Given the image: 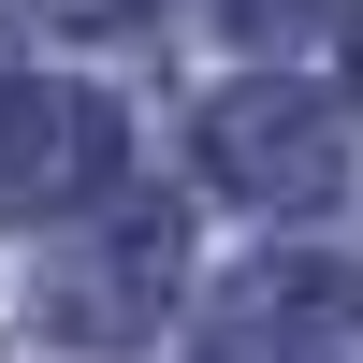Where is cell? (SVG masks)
I'll list each match as a JSON object with an SVG mask.
<instances>
[{
	"instance_id": "obj_1",
	"label": "cell",
	"mask_w": 363,
	"mask_h": 363,
	"mask_svg": "<svg viewBox=\"0 0 363 363\" xmlns=\"http://www.w3.org/2000/svg\"><path fill=\"white\" fill-rule=\"evenodd\" d=\"M174 277H189V233H174L160 203H131V218H102V233H58L44 277H29V335H58V349L116 363V349L160 335Z\"/></svg>"
},
{
	"instance_id": "obj_6",
	"label": "cell",
	"mask_w": 363,
	"mask_h": 363,
	"mask_svg": "<svg viewBox=\"0 0 363 363\" xmlns=\"http://www.w3.org/2000/svg\"><path fill=\"white\" fill-rule=\"evenodd\" d=\"M44 15H73V29H131V15H160V0H44Z\"/></svg>"
},
{
	"instance_id": "obj_2",
	"label": "cell",
	"mask_w": 363,
	"mask_h": 363,
	"mask_svg": "<svg viewBox=\"0 0 363 363\" xmlns=\"http://www.w3.org/2000/svg\"><path fill=\"white\" fill-rule=\"evenodd\" d=\"M203 174L262 218H320V203H349V116L320 87H218L203 102Z\"/></svg>"
},
{
	"instance_id": "obj_7",
	"label": "cell",
	"mask_w": 363,
	"mask_h": 363,
	"mask_svg": "<svg viewBox=\"0 0 363 363\" xmlns=\"http://www.w3.org/2000/svg\"><path fill=\"white\" fill-rule=\"evenodd\" d=\"M349 87H363V0H349Z\"/></svg>"
},
{
	"instance_id": "obj_5",
	"label": "cell",
	"mask_w": 363,
	"mask_h": 363,
	"mask_svg": "<svg viewBox=\"0 0 363 363\" xmlns=\"http://www.w3.org/2000/svg\"><path fill=\"white\" fill-rule=\"evenodd\" d=\"M218 15H233V29H247V44H277V29H291V15H306V0H218Z\"/></svg>"
},
{
	"instance_id": "obj_3",
	"label": "cell",
	"mask_w": 363,
	"mask_h": 363,
	"mask_svg": "<svg viewBox=\"0 0 363 363\" xmlns=\"http://www.w3.org/2000/svg\"><path fill=\"white\" fill-rule=\"evenodd\" d=\"M116 189V102L73 73H15L0 87V218H87Z\"/></svg>"
},
{
	"instance_id": "obj_4",
	"label": "cell",
	"mask_w": 363,
	"mask_h": 363,
	"mask_svg": "<svg viewBox=\"0 0 363 363\" xmlns=\"http://www.w3.org/2000/svg\"><path fill=\"white\" fill-rule=\"evenodd\" d=\"M203 363H363V262H262L218 291Z\"/></svg>"
}]
</instances>
